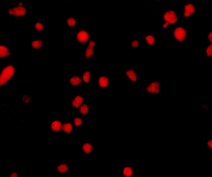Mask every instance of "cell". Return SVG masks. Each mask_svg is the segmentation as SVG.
<instances>
[{
    "label": "cell",
    "mask_w": 212,
    "mask_h": 177,
    "mask_svg": "<svg viewBox=\"0 0 212 177\" xmlns=\"http://www.w3.org/2000/svg\"><path fill=\"white\" fill-rule=\"evenodd\" d=\"M66 23H67L68 26L72 27H75L76 25L77 20L74 18H69L67 19V21H66Z\"/></svg>",
    "instance_id": "23"
},
{
    "label": "cell",
    "mask_w": 212,
    "mask_h": 177,
    "mask_svg": "<svg viewBox=\"0 0 212 177\" xmlns=\"http://www.w3.org/2000/svg\"><path fill=\"white\" fill-rule=\"evenodd\" d=\"M123 174H124V176L125 177H131L133 176V174H134V170H133V169L131 168V167L126 166V167H124V170H123Z\"/></svg>",
    "instance_id": "16"
},
{
    "label": "cell",
    "mask_w": 212,
    "mask_h": 177,
    "mask_svg": "<svg viewBox=\"0 0 212 177\" xmlns=\"http://www.w3.org/2000/svg\"><path fill=\"white\" fill-rule=\"evenodd\" d=\"M61 129H62V131L65 133L70 134V133H71V132H72V125L70 124V123H65V124L62 125Z\"/></svg>",
    "instance_id": "17"
},
{
    "label": "cell",
    "mask_w": 212,
    "mask_h": 177,
    "mask_svg": "<svg viewBox=\"0 0 212 177\" xmlns=\"http://www.w3.org/2000/svg\"><path fill=\"white\" fill-rule=\"evenodd\" d=\"M82 149H83V151L85 152V154H90L91 153L92 151H93V146L90 144V143H85L82 146Z\"/></svg>",
    "instance_id": "15"
},
{
    "label": "cell",
    "mask_w": 212,
    "mask_h": 177,
    "mask_svg": "<svg viewBox=\"0 0 212 177\" xmlns=\"http://www.w3.org/2000/svg\"><path fill=\"white\" fill-rule=\"evenodd\" d=\"M82 82V79L78 76H73L69 80V83L72 86H79Z\"/></svg>",
    "instance_id": "12"
},
{
    "label": "cell",
    "mask_w": 212,
    "mask_h": 177,
    "mask_svg": "<svg viewBox=\"0 0 212 177\" xmlns=\"http://www.w3.org/2000/svg\"><path fill=\"white\" fill-rule=\"evenodd\" d=\"M35 28H36V30H37V31L41 32V31H43V29H44V25H43L42 23L37 22V23L35 24Z\"/></svg>",
    "instance_id": "24"
},
{
    "label": "cell",
    "mask_w": 212,
    "mask_h": 177,
    "mask_svg": "<svg viewBox=\"0 0 212 177\" xmlns=\"http://www.w3.org/2000/svg\"><path fill=\"white\" fill-rule=\"evenodd\" d=\"M76 40L79 43H85L90 40V34L86 30H80L77 33Z\"/></svg>",
    "instance_id": "5"
},
{
    "label": "cell",
    "mask_w": 212,
    "mask_h": 177,
    "mask_svg": "<svg viewBox=\"0 0 212 177\" xmlns=\"http://www.w3.org/2000/svg\"><path fill=\"white\" fill-rule=\"evenodd\" d=\"M23 101L25 103H28V102H31V98H30V97H29L28 95H24L23 98Z\"/></svg>",
    "instance_id": "28"
},
{
    "label": "cell",
    "mask_w": 212,
    "mask_h": 177,
    "mask_svg": "<svg viewBox=\"0 0 212 177\" xmlns=\"http://www.w3.org/2000/svg\"><path fill=\"white\" fill-rule=\"evenodd\" d=\"M195 12V6L192 3H187L184 6V11H183V16L185 18L191 17Z\"/></svg>",
    "instance_id": "7"
},
{
    "label": "cell",
    "mask_w": 212,
    "mask_h": 177,
    "mask_svg": "<svg viewBox=\"0 0 212 177\" xmlns=\"http://www.w3.org/2000/svg\"><path fill=\"white\" fill-rule=\"evenodd\" d=\"M145 41H146V43H148V45H149V46H153V45L155 44V42H156L155 37H154L153 35L146 36V37H145Z\"/></svg>",
    "instance_id": "19"
},
{
    "label": "cell",
    "mask_w": 212,
    "mask_h": 177,
    "mask_svg": "<svg viewBox=\"0 0 212 177\" xmlns=\"http://www.w3.org/2000/svg\"><path fill=\"white\" fill-rule=\"evenodd\" d=\"M79 108H80V114H82V115H87L89 113L90 108H89L88 105H86V104L81 105Z\"/></svg>",
    "instance_id": "22"
},
{
    "label": "cell",
    "mask_w": 212,
    "mask_h": 177,
    "mask_svg": "<svg viewBox=\"0 0 212 177\" xmlns=\"http://www.w3.org/2000/svg\"><path fill=\"white\" fill-rule=\"evenodd\" d=\"M61 126H62V125H61L60 122H59V121H55V122H53L51 124V131L57 132H60L61 130Z\"/></svg>",
    "instance_id": "14"
},
{
    "label": "cell",
    "mask_w": 212,
    "mask_h": 177,
    "mask_svg": "<svg viewBox=\"0 0 212 177\" xmlns=\"http://www.w3.org/2000/svg\"><path fill=\"white\" fill-rule=\"evenodd\" d=\"M160 87H161V83L160 82H158V81H153L148 86H147L145 89H146L147 92L149 93V94H152V93L158 94Z\"/></svg>",
    "instance_id": "6"
},
{
    "label": "cell",
    "mask_w": 212,
    "mask_h": 177,
    "mask_svg": "<svg viewBox=\"0 0 212 177\" xmlns=\"http://www.w3.org/2000/svg\"><path fill=\"white\" fill-rule=\"evenodd\" d=\"M174 38L180 43L183 42L187 38V30L182 27H177L173 31Z\"/></svg>",
    "instance_id": "3"
},
{
    "label": "cell",
    "mask_w": 212,
    "mask_h": 177,
    "mask_svg": "<svg viewBox=\"0 0 212 177\" xmlns=\"http://www.w3.org/2000/svg\"><path fill=\"white\" fill-rule=\"evenodd\" d=\"M31 45L35 49H40L43 46V43L42 40H35L33 42H32Z\"/></svg>",
    "instance_id": "20"
},
{
    "label": "cell",
    "mask_w": 212,
    "mask_h": 177,
    "mask_svg": "<svg viewBox=\"0 0 212 177\" xmlns=\"http://www.w3.org/2000/svg\"><path fill=\"white\" fill-rule=\"evenodd\" d=\"M83 101H84V98H82L81 96L75 97V98L72 100V106L74 108H79L80 106L82 105Z\"/></svg>",
    "instance_id": "10"
},
{
    "label": "cell",
    "mask_w": 212,
    "mask_h": 177,
    "mask_svg": "<svg viewBox=\"0 0 212 177\" xmlns=\"http://www.w3.org/2000/svg\"><path fill=\"white\" fill-rule=\"evenodd\" d=\"M98 82H99V87H101V88H105L109 86L110 84V80L107 77L105 76H101L100 77H99L98 80Z\"/></svg>",
    "instance_id": "9"
},
{
    "label": "cell",
    "mask_w": 212,
    "mask_h": 177,
    "mask_svg": "<svg viewBox=\"0 0 212 177\" xmlns=\"http://www.w3.org/2000/svg\"><path fill=\"white\" fill-rule=\"evenodd\" d=\"M163 19L168 24H175L177 22L178 18H177V14L176 13L175 11L170 10V11H167L163 14Z\"/></svg>",
    "instance_id": "4"
},
{
    "label": "cell",
    "mask_w": 212,
    "mask_h": 177,
    "mask_svg": "<svg viewBox=\"0 0 212 177\" xmlns=\"http://www.w3.org/2000/svg\"><path fill=\"white\" fill-rule=\"evenodd\" d=\"M17 173H13V174H11V177H17Z\"/></svg>",
    "instance_id": "32"
},
{
    "label": "cell",
    "mask_w": 212,
    "mask_h": 177,
    "mask_svg": "<svg viewBox=\"0 0 212 177\" xmlns=\"http://www.w3.org/2000/svg\"><path fill=\"white\" fill-rule=\"evenodd\" d=\"M82 77H83V81L85 83H89L91 80V72L89 71H84L82 74Z\"/></svg>",
    "instance_id": "18"
},
{
    "label": "cell",
    "mask_w": 212,
    "mask_h": 177,
    "mask_svg": "<svg viewBox=\"0 0 212 177\" xmlns=\"http://www.w3.org/2000/svg\"><path fill=\"white\" fill-rule=\"evenodd\" d=\"M126 76L128 77V79L130 80L131 81L133 82H135L137 79H138V76H137V73L134 69H130V70H128L125 72Z\"/></svg>",
    "instance_id": "11"
},
{
    "label": "cell",
    "mask_w": 212,
    "mask_h": 177,
    "mask_svg": "<svg viewBox=\"0 0 212 177\" xmlns=\"http://www.w3.org/2000/svg\"><path fill=\"white\" fill-rule=\"evenodd\" d=\"M205 54H206L207 57H212V44L209 45V46L206 47Z\"/></svg>",
    "instance_id": "26"
},
{
    "label": "cell",
    "mask_w": 212,
    "mask_h": 177,
    "mask_svg": "<svg viewBox=\"0 0 212 177\" xmlns=\"http://www.w3.org/2000/svg\"><path fill=\"white\" fill-rule=\"evenodd\" d=\"M9 13L16 18L25 16L27 13V9L23 6V3H19V5L16 8H9Z\"/></svg>",
    "instance_id": "2"
},
{
    "label": "cell",
    "mask_w": 212,
    "mask_h": 177,
    "mask_svg": "<svg viewBox=\"0 0 212 177\" xmlns=\"http://www.w3.org/2000/svg\"><path fill=\"white\" fill-rule=\"evenodd\" d=\"M207 146H208V147H209L210 149H211L212 150V140H210V141L207 142Z\"/></svg>",
    "instance_id": "30"
},
{
    "label": "cell",
    "mask_w": 212,
    "mask_h": 177,
    "mask_svg": "<svg viewBox=\"0 0 212 177\" xmlns=\"http://www.w3.org/2000/svg\"><path fill=\"white\" fill-rule=\"evenodd\" d=\"M207 38H208V41L211 43V44H212V32L209 33V34L207 36Z\"/></svg>",
    "instance_id": "29"
},
{
    "label": "cell",
    "mask_w": 212,
    "mask_h": 177,
    "mask_svg": "<svg viewBox=\"0 0 212 177\" xmlns=\"http://www.w3.org/2000/svg\"><path fill=\"white\" fill-rule=\"evenodd\" d=\"M15 73V68L13 65H9L5 67L0 74V87L5 85L11 79Z\"/></svg>",
    "instance_id": "1"
},
{
    "label": "cell",
    "mask_w": 212,
    "mask_h": 177,
    "mask_svg": "<svg viewBox=\"0 0 212 177\" xmlns=\"http://www.w3.org/2000/svg\"><path fill=\"white\" fill-rule=\"evenodd\" d=\"M95 45H96V43L94 41H92V40H90L89 42V45H88V47H87V48L85 50V58L86 59H90L94 54V47Z\"/></svg>",
    "instance_id": "8"
},
{
    "label": "cell",
    "mask_w": 212,
    "mask_h": 177,
    "mask_svg": "<svg viewBox=\"0 0 212 177\" xmlns=\"http://www.w3.org/2000/svg\"><path fill=\"white\" fill-rule=\"evenodd\" d=\"M9 55H10V52H9V48L3 45H0V58L9 57Z\"/></svg>",
    "instance_id": "13"
},
{
    "label": "cell",
    "mask_w": 212,
    "mask_h": 177,
    "mask_svg": "<svg viewBox=\"0 0 212 177\" xmlns=\"http://www.w3.org/2000/svg\"><path fill=\"white\" fill-rule=\"evenodd\" d=\"M168 26H169V24H168L167 23H166V22H165V23L163 24V28H164V29H166V28H167Z\"/></svg>",
    "instance_id": "31"
},
{
    "label": "cell",
    "mask_w": 212,
    "mask_h": 177,
    "mask_svg": "<svg viewBox=\"0 0 212 177\" xmlns=\"http://www.w3.org/2000/svg\"><path fill=\"white\" fill-rule=\"evenodd\" d=\"M131 47H133V48H138V47H139V46H140V43H139V41L138 40H133L132 42H131Z\"/></svg>",
    "instance_id": "25"
},
{
    "label": "cell",
    "mask_w": 212,
    "mask_h": 177,
    "mask_svg": "<svg viewBox=\"0 0 212 177\" xmlns=\"http://www.w3.org/2000/svg\"><path fill=\"white\" fill-rule=\"evenodd\" d=\"M69 170V166L66 164H61L57 166V171L59 173H66Z\"/></svg>",
    "instance_id": "21"
},
{
    "label": "cell",
    "mask_w": 212,
    "mask_h": 177,
    "mask_svg": "<svg viewBox=\"0 0 212 177\" xmlns=\"http://www.w3.org/2000/svg\"><path fill=\"white\" fill-rule=\"evenodd\" d=\"M83 123V121H82V119L81 118H75L74 119V124L76 125V126H81V124Z\"/></svg>",
    "instance_id": "27"
}]
</instances>
